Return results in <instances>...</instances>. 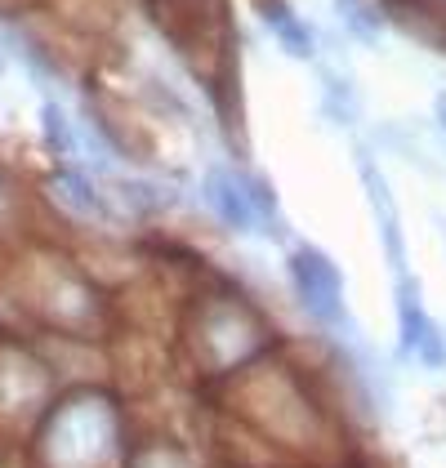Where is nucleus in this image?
<instances>
[{"label": "nucleus", "mask_w": 446, "mask_h": 468, "mask_svg": "<svg viewBox=\"0 0 446 468\" xmlns=\"http://www.w3.org/2000/svg\"><path fill=\"white\" fill-rule=\"evenodd\" d=\"M260 18L268 23V32L281 40V49H286V54H299V58H308V54H313V40H308L303 23H299L291 9H281L277 0H260Z\"/></svg>", "instance_id": "nucleus-8"}, {"label": "nucleus", "mask_w": 446, "mask_h": 468, "mask_svg": "<svg viewBox=\"0 0 446 468\" xmlns=\"http://www.w3.org/2000/svg\"><path fill=\"white\" fill-rule=\"evenodd\" d=\"M40 125H45V144L54 147L58 156H68V152H76V139H72V125H68V116H63V108L54 103V99H45V108H40Z\"/></svg>", "instance_id": "nucleus-9"}, {"label": "nucleus", "mask_w": 446, "mask_h": 468, "mask_svg": "<svg viewBox=\"0 0 446 468\" xmlns=\"http://www.w3.org/2000/svg\"><path fill=\"white\" fill-rule=\"evenodd\" d=\"M291 286H295V299L303 303L308 317L326 325H344L348 322V308H344V277L331 259L313 246H299L291 254Z\"/></svg>", "instance_id": "nucleus-3"}, {"label": "nucleus", "mask_w": 446, "mask_h": 468, "mask_svg": "<svg viewBox=\"0 0 446 468\" xmlns=\"http://www.w3.org/2000/svg\"><path fill=\"white\" fill-rule=\"evenodd\" d=\"M196 353L215 361V370H232L241 361L263 353V325L246 303H210L201 330H196Z\"/></svg>", "instance_id": "nucleus-2"}, {"label": "nucleus", "mask_w": 446, "mask_h": 468, "mask_svg": "<svg viewBox=\"0 0 446 468\" xmlns=\"http://www.w3.org/2000/svg\"><path fill=\"white\" fill-rule=\"evenodd\" d=\"M125 468H192V464H187L179 451H170V446H156V451H139V455H134V460H130Z\"/></svg>", "instance_id": "nucleus-10"}, {"label": "nucleus", "mask_w": 446, "mask_h": 468, "mask_svg": "<svg viewBox=\"0 0 446 468\" xmlns=\"http://www.w3.org/2000/svg\"><path fill=\"white\" fill-rule=\"evenodd\" d=\"M125 420L103 388H80L45 410L37 455L45 468H112L121 460Z\"/></svg>", "instance_id": "nucleus-1"}, {"label": "nucleus", "mask_w": 446, "mask_h": 468, "mask_svg": "<svg viewBox=\"0 0 446 468\" xmlns=\"http://www.w3.org/2000/svg\"><path fill=\"white\" fill-rule=\"evenodd\" d=\"M339 5V14L348 18V27H353V37H362V40H375V18L357 5V0H334Z\"/></svg>", "instance_id": "nucleus-11"}, {"label": "nucleus", "mask_w": 446, "mask_h": 468, "mask_svg": "<svg viewBox=\"0 0 446 468\" xmlns=\"http://www.w3.org/2000/svg\"><path fill=\"white\" fill-rule=\"evenodd\" d=\"M362 183H366V197H371L375 223H379L384 254H388L393 272H398V277H410V272H407V254H402V223H398V206H393V192H388V183L379 179V170H375V165H362Z\"/></svg>", "instance_id": "nucleus-7"}, {"label": "nucleus", "mask_w": 446, "mask_h": 468, "mask_svg": "<svg viewBox=\"0 0 446 468\" xmlns=\"http://www.w3.org/2000/svg\"><path fill=\"white\" fill-rule=\"evenodd\" d=\"M398 344L402 353L424 366H442L446 361V339L442 330L429 322L419 294H415V282L410 277H398Z\"/></svg>", "instance_id": "nucleus-4"}, {"label": "nucleus", "mask_w": 446, "mask_h": 468, "mask_svg": "<svg viewBox=\"0 0 446 468\" xmlns=\"http://www.w3.org/2000/svg\"><path fill=\"white\" fill-rule=\"evenodd\" d=\"M433 112H438V125H442V134H446V94H438V108Z\"/></svg>", "instance_id": "nucleus-12"}, {"label": "nucleus", "mask_w": 446, "mask_h": 468, "mask_svg": "<svg viewBox=\"0 0 446 468\" xmlns=\"http://www.w3.org/2000/svg\"><path fill=\"white\" fill-rule=\"evenodd\" d=\"M54 197H58L76 218H85V223H99V228H116V223H121V210L112 206L108 192L90 179L85 170L58 165V175H54Z\"/></svg>", "instance_id": "nucleus-6"}, {"label": "nucleus", "mask_w": 446, "mask_h": 468, "mask_svg": "<svg viewBox=\"0 0 446 468\" xmlns=\"http://www.w3.org/2000/svg\"><path fill=\"white\" fill-rule=\"evenodd\" d=\"M206 206L215 210L228 232H255L260 228V215H255V201H250V187L241 175H232V170H223L215 165L210 175H206Z\"/></svg>", "instance_id": "nucleus-5"}]
</instances>
